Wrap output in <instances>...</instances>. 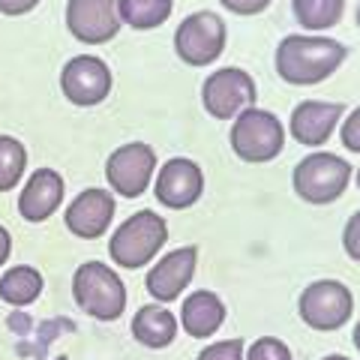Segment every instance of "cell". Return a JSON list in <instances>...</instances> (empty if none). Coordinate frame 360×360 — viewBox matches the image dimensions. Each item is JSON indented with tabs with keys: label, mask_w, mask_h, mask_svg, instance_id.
I'll list each match as a JSON object with an SVG mask.
<instances>
[{
	"label": "cell",
	"mask_w": 360,
	"mask_h": 360,
	"mask_svg": "<svg viewBox=\"0 0 360 360\" xmlns=\"http://www.w3.org/2000/svg\"><path fill=\"white\" fill-rule=\"evenodd\" d=\"M198 264V246H177L148 270L144 288L156 303H172L189 288Z\"/></svg>",
	"instance_id": "cell-13"
},
{
	"label": "cell",
	"mask_w": 360,
	"mask_h": 360,
	"mask_svg": "<svg viewBox=\"0 0 360 360\" xmlns=\"http://www.w3.org/2000/svg\"><path fill=\"white\" fill-rule=\"evenodd\" d=\"M54 360H70V357H54Z\"/></svg>",
	"instance_id": "cell-34"
},
{
	"label": "cell",
	"mask_w": 360,
	"mask_h": 360,
	"mask_svg": "<svg viewBox=\"0 0 360 360\" xmlns=\"http://www.w3.org/2000/svg\"><path fill=\"white\" fill-rule=\"evenodd\" d=\"M229 141H231V150L240 162H250V165H262L276 160L285 148V127L274 111L267 108H246L240 111L231 123V132H229Z\"/></svg>",
	"instance_id": "cell-4"
},
{
	"label": "cell",
	"mask_w": 360,
	"mask_h": 360,
	"mask_svg": "<svg viewBox=\"0 0 360 360\" xmlns=\"http://www.w3.org/2000/svg\"><path fill=\"white\" fill-rule=\"evenodd\" d=\"M72 297L78 309L96 321H117L127 309V285L117 276V270L103 262L78 264L72 276Z\"/></svg>",
	"instance_id": "cell-3"
},
{
	"label": "cell",
	"mask_w": 360,
	"mask_h": 360,
	"mask_svg": "<svg viewBox=\"0 0 360 360\" xmlns=\"http://www.w3.org/2000/svg\"><path fill=\"white\" fill-rule=\"evenodd\" d=\"M45 288V279L37 267L30 264H15L0 276V300L9 307H30L37 303Z\"/></svg>",
	"instance_id": "cell-19"
},
{
	"label": "cell",
	"mask_w": 360,
	"mask_h": 360,
	"mask_svg": "<svg viewBox=\"0 0 360 360\" xmlns=\"http://www.w3.org/2000/svg\"><path fill=\"white\" fill-rule=\"evenodd\" d=\"M165 240H168V222L153 210H139L115 229L108 240V255L123 270H139L160 255Z\"/></svg>",
	"instance_id": "cell-2"
},
{
	"label": "cell",
	"mask_w": 360,
	"mask_h": 360,
	"mask_svg": "<svg viewBox=\"0 0 360 360\" xmlns=\"http://www.w3.org/2000/svg\"><path fill=\"white\" fill-rule=\"evenodd\" d=\"M120 21L135 30H156L174 13V0H117Z\"/></svg>",
	"instance_id": "cell-21"
},
{
	"label": "cell",
	"mask_w": 360,
	"mask_h": 360,
	"mask_svg": "<svg viewBox=\"0 0 360 360\" xmlns=\"http://www.w3.org/2000/svg\"><path fill=\"white\" fill-rule=\"evenodd\" d=\"M219 4L234 15H258L274 4V0H219Z\"/></svg>",
	"instance_id": "cell-27"
},
{
	"label": "cell",
	"mask_w": 360,
	"mask_h": 360,
	"mask_svg": "<svg viewBox=\"0 0 360 360\" xmlns=\"http://www.w3.org/2000/svg\"><path fill=\"white\" fill-rule=\"evenodd\" d=\"M354 348H357V352H360V321L354 324Z\"/></svg>",
	"instance_id": "cell-30"
},
{
	"label": "cell",
	"mask_w": 360,
	"mask_h": 360,
	"mask_svg": "<svg viewBox=\"0 0 360 360\" xmlns=\"http://www.w3.org/2000/svg\"><path fill=\"white\" fill-rule=\"evenodd\" d=\"M348 58V49L321 33H288L276 45V72L285 84L312 87L321 84L340 70Z\"/></svg>",
	"instance_id": "cell-1"
},
{
	"label": "cell",
	"mask_w": 360,
	"mask_h": 360,
	"mask_svg": "<svg viewBox=\"0 0 360 360\" xmlns=\"http://www.w3.org/2000/svg\"><path fill=\"white\" fill-rule=\"evenodd\" d=\"M180 321L174 312H168L165 303H148L132 315V336L144 348H168L177 340Z\"/></svg>",
	"instance_id": "cell-18"
},
{
	"label": "cell",
	"mask_w": 360,
	"mask_h": 360,
	"mask_svg": "<svg viewBox=\"0 0 360 360\" xmlns=\"http://www.w3.org/2000/svg\"><path fill=\"white\" fill-rule=\"evenodd\" d=\"M340 141L348 153H360V105L340 123Z\"/></svg>",
	"instance_id": "cell-25"
},
{
	"label": "cell",
	"mask_w": 360,
	"mask_h": 360,
	"mask_svg": "<svg viewBox=\"0 0 360 360\" xmlns=\"http://www.w3.org/2000/svg\"><path fill=\"white\" fill-rule=\"evenodd\" d=\"M354 180H357V189H360V168H357V177Z\"/></svg>",
	"instance_id": "cell-33"
},
{
	"label": "cell",
	"mask_w": 360,
	"mask_h": 360,
	"mask_svg": "<svg viewBox=\"0 0 360 360\" xmlns=\"http://www.w3.org/2000/svg\"><path fill=\"white\" fill-rule=\"evenodd\" d=\"M352 184V165L328 150H312L295 165L291 186L307 205H333Z\"/></svg>",
	"instance_id": "cell-5"
},
{
	"label": "cell",
	"mask_w": 360,
	"mask_h": 360,
	"mask_svg": "<svg viewBox=\"0 0 360 360\" xmlns=\"http://www.w3.org/2000/svg\"><path fill=\"white\" fill-rule=\"evenodd\" d=\"M345 117L342 103H324V99H303L295 105L288 117V132L291 139L303 148H321L336 132V127Z\"/></svg>",
	"instance_id": "cell-14"
},
{
	"label": "cell",
	"mask_w": 360,
	"mask_h": 360,
	"mask_svg": "<svg viewBox=\"0 0 360 360\" xmlns=\"http://www.w3.org/2000/svg\"><path fill=\"white\" fill-rule=\"evenodd\" d=\"M27 168V150L15 135H0V193H9L21 184Z\"/></svg>",
	"instance_id": "cell-22"
},
{
	"label": "cell",
	"mask_w": 360,
	"mask_h": 360,
	"mask_svg": "<svg viewBox=\"0 0 360 360\" xmlns=\"http://www.w3.org/2000/svg\"><path fill=\"white\" fill-rule=\"evenodd\" d=\"M297 312L300 321L319 333L340 330L354 312V295L340 279H315L300 291Z\"/></svg>",
	"instance_id": "cell-6"
},
{
	"label": "cell",
	"mask_w": 360,
	"mask_h": 360,
	"mask_svg": "<svg viewBox=\"0 0 360 360\" xmlns=\"http://www.w3.org/2000/svg\"><path fill=\"white\" fill-rule=\"evenodd\" d=\"M117 0H70L66 30L82 45H105L120 33Z\"/></svg>",
	"instance_id": "cell-12"
},
{
	"label": "cell",
	"mask_w": 360,
	"mask_h": 360,
	"mask_svg": "<svg viewBox=\"0 0 360 360\" xmlns=\"http://www.w3.org/2000/svg\"><path fill=\"white\" fill-rule=\"evenodd\" d=\"M205 193V172L195 160L174 156L162 168H156L153 180V195L168 210H186Z\"/></svg>",
	"instance_id": "cell-11"
},
{
	"label": "cell",
	"mask_w": 360,
	"mask_h": 360,
	"mask_svg": "<svg viewBox=\"0 0 360 360\" xmlns=\"http://www.w3.org/2000/svg\"><path fill=\"white\" fill-rule=\"evenodd\" d=\"M291 13L307 33H324L345 15V0H291Z\"/></svg>",
	"instance_id": "cell-20"
},
{
	"label": "cell",
	"mask_w": 360,
	"mask_h": 360,
	"mask_svg": "<svg viewBox=\"0 0 360 360\" xmlns=\"http://www.w3.org/2000/svg\"><path fill=\"white\" fill-rule=\"evenodd\" d=\"M198 360H246V345L243 340H219L201 348Z\"/></svg>",
	"instance_id": "cell-24"
},
{
	"label": "cell",
	"mask_w": 360,
	"mask_h": 360,
	"mask_svg": "<svg viewBox=\"0 0 360 360\" xmlns=\"http://www.w3.org/2000/svg\"><path fill=\"white\" fill-rule=\"evenodd\" d=\"M39 6V0H0V15H27Z\"/></svg>",
	"instance_id": "cell-28"
},
{
	"label": "cell",
	"mask_w": 360,
	"mask_h": 360,
	"mask_svg": "<svg viewBox=\"0 0 360 360\" xmlns=\"http://www.w3.org/2000/svg\"><path fill=\"white\" fill-rule=\"evenodd\" d=\"M357 27H360V4H357Z\"/></svg>",
	"instance_id": "cell-32"
},
{
	"label": "cell",
	"mask_w": 360,
	"mask_h": 360,
	"mask_svg": "<svg viewBox=\"0 0 360 360\" xmlns=\"http://www.w3.org/2000/svg\"><path fill=\"white\" fill-rule=\"evenodd\" d=\"M321 360H352V357H345V354H328V357H321Z\"/></svg>",
	"instance_id": "cell-31"
},
{
	"label": "cell",
	"mask_w": 360,
	"mask_h": 360,
	"mask_svg": "<svg viewBox=\"0 0 360 360\" xmlns=\"http://www.w3.org/2000/svg\"><path fill=\"white\" fill-rule=\"evenodd\" d=\"M225 324V303L217 291H193L180 307V328L193 340H207Z\"/></svg>",
	"instance_id": "cell-17"
},
{
	"label": "cell",
	"mask_w": 360,
	"mask_h": 360,
	"mask_svg": "<svg viewBox=\"0 0 360 360\" xmlns=\"http://www.w3.org/2000/svg\"><path fill=\"white\" fill-rule=\"evenodd\" d=\"M63 177L54 168H37L18 195V213L27 222H45L63 205Z\"/></svg>",
	"instance_id": "cell-16"
},
{
	"label": "cell",
	"mask_w": 360,
	"mask_h": 360,
	"mask_svg": "<svg viewBox=\"0 0 360 360\" xmlns=\"http://www.w3.org/2000/svg\"><path fill=\"white\" fill-rule=\"evenodd\" d=\"M258 99V90L252 75L240 70V66H222V70L210 72L201 84V103L205 111L217 120H234L240 111L252 108Z\"/></svg>",
	"instance_id": "cell-8"
},
{
	"label": "cell",
	"mask_w": 360,
	"mask_h": 360,
	"mask_svg": "<svg viewBox=\"0 0 360 360\" xmlns=\"http://www.w3.org/2000/svg\"><path fill=\"white\" fill-rule=\"evenodd\" d=\"M111 70L103 58L96 54H75L63 63L60 72V90L78 108H94L99 103H105V96L111 94Z\"/></svg>",
	"instance_id": "cell-10"
},
{
	"label": "cell",
	"mask_w": 360,
	"mask_h": 360,
	"mask_svg": "<svg viewBox=\"0 0 360 360\" xmlns=\"http://www.w3.org/2000/svg\"><path fill=\"white\" fill-rule=\"evenodd\" d=\"M229 42V30L225 21L210 13V9H198V13L186 15L174 30V51L186 66H210L219 60V54L225 51Z\"/></svg>",
	"instance_id": "cell-7"
},
{
	"label": "cell",
	"mask_w": 360,
	"mask_h": 360,
	"mask_svg": "<svg viewBox=\"0 0 360 360\" xmlns=\"http://www.w3.org/2000/svg\"><path fill=\"white\" fill-rule=\"evenodd\" d=\"M9 252H13V234H9V229L0 225V267L9 262Z\"/></svg>",
	"instance_id": "cell-29"
},
{
	"label": "cell",
	"mask_w": 360,
	"mask_h": 360,
	"mask_svg": "<svg viewBox=\"0 0 360 360\" xmlns=\"http://www.w3.org/2000/svg\"><path fill=\"white\" fill-rule=\"evenodd\" d=\"M63 219H66V229H70L75 238H82V240L103 238L111 219H115V195L99 186L82 189V193L72 198V205L66 207Z\"/></svg>",
	"instance_id": "cell-15"
},
{
	"label": "cell",
	"mask_w": 360,
	"mask_h": 360,
	"mask_svg": "<svg viewBox=\"0 0 360 360\" xmlns=\"http://www.w3.org/2000/svg\"><path fill=\"white\" fill-rule=\"evenodd\" d=\"M246 360H291V352L276 336H262L246 348Z\"/></svg>",
	"instance_id": "cell-23"
},
{
	"label": "cell",
	"mask_w": 360,
	"mask_h": 360,
	"mask_svg": "<svg viewBox=\"0 0 360 360\" xmlns=\"http://www.w3.org/2000/svg\"><path fill=\"white\" fill-rule=\"evenodd\" d=\"M342 250L352 262H360V210H354L348 217L345 229H342Z\"/></svg>",
	"instance_id": "cell-26"
},
{
	"label": "cell",
	"mask_w": 360,
	"mask_h": 360,
	"mask_svg": "<svg viewBox=\"0 0 360 360\" xmlns=\"http://www.w3.org/2000/svg\"><path fill=\"white\" fill-rule=\"evenodd\" d=\"M156 150L144 141H129L108 156L105 162V177L108 186L123 198H139L150 189L153 174H156Z\"/></svg>",
	"instance_id": "cell-9"
}]
</instances>
